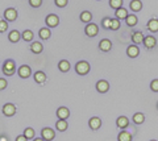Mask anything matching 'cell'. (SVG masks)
Wrapping results in <instances>:
<instances>
[{"instance_id": "cell-11", "label": "cell", "mask_w": 158, "mask_h": 141, "mask_svg": "<svg viewBox=\"0 0 158 141\" xmlns=\"http://www.w3.org/2000/svg\"><path fill=\"white\" fill-rule=\"evenodd\" d=\"M88 127H90L92 131H98L102 127V119L98 118V116H94V118H91L88 120Z\"/></svg>"}, {"instance_id": "cell-3", "label": "cell", "mask_w": 158, "mask_h": 141, "mask_svg": "<svg viewBox=\"0 0 158 141\" xmlns=\"http://www.w3.org/2000/svg\"><path fill=\"white\" fill-rule=\"evenodd\" d=\"M17 75L21 78V79H28V78L32 75L31 66H29V65H21L17 69Z\"/></svg>"}, {"instance_id": "cell-42", "label": "cell", "mask_w": 158, "mask_h": 141, "mask_svg": "<svg viewBox=\"0 0 158 141\" xmlns=\"http://www.w3.org/2000/svg\"><path fill=\"white\" fill-rule=\"evenodd\" d=\"M33 141H45L42 137H37V139H33Z\"/></svg>"}, {"instance_id": "cell-21", "label": "cell", "mask_w": 158, "mask_h": 141, "mask_svg": "<svg viewBox=\"0 0 158 141\" xmlns=\"http://www.w3.org/2000/svg\"><path fill=\"white\" fill-rule=\"evenodd\" d=\"M128 15L129 13H128V11L124 7H121V8H118L115 11V16H116L117 20H125V19L128 17Z\"/></svg>"}, {"instance_id": "cell-34", "label": "cell", "mask_w": 158, "mask_h": 141, "mask_svg": "<svg viewBox=\"0 0 158 141\" xmlns=\"http://www.w3.org/2000/svg\"><path fill=\"white\" fill-rule=\"evenodd\" d=\"M8 29V21L4 19H0V33H4Z\"/></svg>"}, {"instance_id": "cell-16", "label": "cell", "mask_w": 158, "mask_h": 141, "mask_svg": "<svg viewBox=\"0 0 158 141\" xmlns=\"http://www.w3.org/2000/svg\"><path fill=\"white\" fill-rule=\"evenodd\" d=\"M157 45V40L154 36H145V40H144V46L146 49H153Z\"/></svg>"}, {"instance_id": "cell-24", "label": "cell", "mask_w": 158, "mask_h": 141, "mask_svg": "<svg viewBox=\"0 0 158 141\" xmlns=\"http://www.w3.org/2000/svg\"><path fill=\"white\" fill-rule=\"evenodd\" d=\"M8 40L11 41V42H19L20 40H21V33H20L19 31H12V32H9V35H8Z\"/></svg>"}, {"instance_id": "cell-29", "label": "cell", "mask_w": 158, "mask_h": 141, "mask_svg": "<svg viewBox=\"0 0 158 141\" xmlns=\"http://www.w3.org/2000/svg\"><path fill=\"white\" fill-rule=\"evenodd\" d=\"M56 128H57V131H59V132H65V131L69 128L67 120H58L56 123Z\"/></svg>"}, {"instance_id": "cell-40", "label": "cell", "mask_w": 158, "mask_h": 141, "mask_svg": "<svg viewBox=\"0 0 158 141\" xmlns=\"http://www.w3.org/2000/svg\"><path fill=\"white\" fill-rule=\"evenodd\" d=\"M16 141H28V139L24 135H20V136H17V137H16Z\"/></svg>"}, {"instance_id": "cell-22", "label": "cell", "mask_w": 158, "mask_h": 141, "mask_svg": "<svg viewBox=\"0 0 158 141\" xmlns=\"http://www.w3.org/2000/svg\"><path fill=\"white\" fill-rule=\"evenodd\" d=\"M79 19H81L82 23L85 24H90L92 20V13L90 11H83L81 15H79Z\"/></svg>"}, {"instance_id": "cell-35", "label": "cell", "mask_w": 158, "mask_h": 141, "mask_svg": "<svg viewBox=\"0 0 158 141\" xmlns=\"http://www.w3.org/2000/svg\"><path fill=\"white\" fill-rule=\"evenodd\" d=\"M111 21H112V19L110 17H104L103 19V21H102V25L104 29H111Z\"/></svg>"}, {"instance_id": "cell-8", "label": "cell", "mask_w": 158, "mask_h": 141, "mask_svg": "<svg viewBox=\"0 0 158 141\" xmlns=\"http://www.w3.org/2000/svg\"><path fill=\"white\" fill-rule=\"evenodd\" d=\"M19 17V13L15 8H7L4 11V20L7 21H16Z\"/></svg>"}, {"instance_id": "cell-32", "label": "cell", "mask_w": 158, "mask_h": 141, "mask_svg": "<svg viewBox=\"0 0 158 141\" xmlns=\"http://www.w3.org/2000/svg\"><path fill=\"white\" fill-rule=\"evenodd\" d=\"M110 7L112 8V9H118V8H121L123 7V0H110Z\"/></svg>"}, {"instance_id": "cell-43", "label": "cell", "mask_w": 158, "mask_h": 141, "mask_svg": "<svg viewBox=\"0 0 158 141\" xmlns=\"http://www.w3.org/2000/svg\"><path fill=\"white\" fill-rule=\"evenodd\" d=\"M150 141H157V140H150Z\"/></svg>"}, {"instance_id": "cell-2", "label": "cell", "mask_w": 158, "mask_h": 141, "mask_svg": "<svg viewBox=\"0 0 158 141\" xmlns=\"http://www.w3.org/2000/svg\"><path fill=\"white\" fill-rule=\"evenodd\" d=\"M91 70V66L87 61H79L75 64V73L78 75H87Z\"/></svg>"}, {"instance_id": "cell-7", "label": "cell", "mask_w": 158, "mask_h": 141, "mask_svg": "<svg viewBox=\"0 0 158 141\" xmlns=\"http://www.w3.org/2000/svg\"><path fill=\"white\" fill-rule=\"evenodd\" d=\"M41 137L45 140V141H53L54 137H56V131L52 129V128H49V127L42 128V131H41Z\"/></svg>"}, {"instance_id": "cell-38", "label": "cell", "mask_w": 158, "mask_h": 141, "mask_svg": "<svg viewBox=\"0 0 158 141\" xmlns=\"http://www.w3.org/2000/svg\"><path fill=\"white\" fill-rule=\"evenodd\" d=\"M150 90L153 92H158V79H153L150 82Z\"/></svg>"}, {"instance_id": "cell-5", "label": "cell", "mask_w": 158, "mask_h": 141, "mask_svg": "<svg viewBox=\"0 0 158 141\" xmlns=\"http://www.w3.org/2000/svg\"><path fill=\"white\" fill-rule=\"evenodd\" d=\"M45 24L48 25V28H56V27L59 25V17L54 13L48 15V16L45 17Z\"/></svg>"}, {"instance_id": "cell-28", "label": "cell", "mask_w": 158, "mask_h": 141, "mask_svg": "<svg viewBox=\"0 0 158 141\" xmlns=\"http://www.w3.org/2000/svg\"><path fill=\"white\" fill-rule=\"evenodd\" d=\"M138 23V19L136 15H128V17L125 19V24L128 27H136Z\"/></svg>"}, {"instance_id": "cell-14", "label": "cell", "mask_w": 158, "mask_h": 141, "mask_svg": "<svg viewBox=\"0 0 158 141\" xmlns=\"http://www.w3.org/2000/svg\"><path fill=\"white\" fill-rule=\"evenodd\" d=\"M138 54H140V49H138V46L135 45V44L127 48V56L129 58H136L138 57Z\"/></svg>"}, {"instance_id": "cell-30", "label": "cell", "mask_w": 158, "mask_h": 141, "mask_svg": "<svg viewBox=\"0 0 158 141\" xmlns=\"http://www.w3.org/2000/svg\"><path fill=\"white\" fill-rule=\"evenodd\" d=\"M133 123L135 124H137V125H140V124H142L145 121V115L142 114V112H137V114H135L133 115Z\"/></svg>"}, {"instance_id": "cell-44", "label": "cell", "mask_w": 158, "mask_h": 141, "mask_svg": "<svg viewBox=\"0 0 158 141\" xmlns=\"http://www.w3.org/2000/svg\"><path fill=\"white\" fill-rule=\"evenodd\" d=\"M157 108H158V103H157Z\"/></svg>"}, {"instance_id": "cell-20", "label": "cell", "mask_w": 158, "mask_h": 141, "mask_svg": "<svg viewBox=\"0 0 158 141\" xmlns=\"http://www.w3.org/2000/svg\"><path fill=\"white\" fill-rule=\"evenodd\" d=\"M31 52L34 53V54H41V53L44 52L42 44H41V42H37V41L32 42V44H31Z\"/></svg>"}, {"instance_id": "cell-23", "label": "cell", "mask_w": 158, "mask_h": 141, "mask_svg": "<svg viewBox=\"0 0 158 141\" xmlns=\"http://www.w3.org/2000/svg\"><path fill=\"white\" fill-rule=\"evenodd\" d=\"M38 36L41 37V40H49V38L52 37V32H50V28H41L38 32Z\"/></svg>"}, {"instance_id": "cell-1", "label": "cell", "mask_w": 158, "mask_h": 141, "mask_svg": "<svg viewBox=\"0 0 158 141\" xmlns=\"http://www.w3.org/2000/svg\"><path fill=\"white\" fill-rule=\"evenodd\" d=\"M3 74L6 77H12L16 73V64L13 60H6L3 64Z\"/></svg>"}, {"instance_id": "cell-19", "label": "cell", "mask_w": 158, "mask_h": 141, "mask_svg": "<svg viewBox=\"0 0 158 141\" xmlns=\"http://www.w3.org/2000/svg\"><path fill=\"white\" fill-rule=\"evenodd\" d=\"M148 27V31L152 32V33H157L158 32V20L157 19H150L146 24Z\"/></svg>"}, {"instance_id": "cell-12", "label": "cell", "mask_w": 158, "mask_h": 141, "mask_svg": "<svg viewBox=\"0 0 158 141\" xmlns=\"http://www.w3.org/2000/svg\"><path fill=\"white\" fill-rule=\"evenodd\" d=\"M144 40H145V35L140 31L135 32L132 35V42L135 44V45H140V44H144Z\"/></svg>"}, {"instance_id": "cell-37", "label": "cell", "mask_w": 158, "mask_h": 141, "mask_svg": "<svg viewBox=\"0 0 158 141\" xmlns=\"http://www.w3.org/2000/svg\"><path fill=\"white\" fill-rule=\"evenodd\" d=\"M67 3H69V0H54V4L58 8H65L67 6Z\"/></svg>"}, {"instance_id": "cell-6", "label": "cell", "mask_w": 158, "mask_h": 141, "mask_svg": "<svg viewBox=\"0 0 158 141\" xmlns=\"http://www.w3.org/2000/svg\"><path fill=\"white\" fill-rule=\"evenodd\" d=\"M2 111H3V115L4 116H7V118H12L13 115H16V106L15 104H12V103H6L3 106V108H2Z\"/></svg>"}, {"instance_id": "cell-17", "label": "cell", "mask_w": 158, "mask_h": 141, "mask_svg": "<svg viewBox=\"0 0 158 141\" xmlns=\"http://www.w3.org/2000/svg\"><path fill=\"white\" fill-rule=\"evenodd\" d=\"M34 82H36V83H38V85H44L46 82V74L44 71H36L34 73Z\"/></svg>"}, {"instance_id": "cell-33", "label": "cell", "mask_w": 158, "mask_h": 141, "mask_svg": "<svg viewBox=\"0 0 158 141\" xmlns=\"http://www.w3.org/2000/svg\"><path fill=\"white\" fill-rule=\"evenodd\" d=\"M118 29H120V20H117V19H112L111 31H118Z\"/></svg>"}, {"instance_id": "cell-41", "label": "cell", "mask_w": 158, "mask_h": 141, "mask_svg": "<svg viewBox=\"0 0 158 141\" xmlns=\"http://www.w3.org/2000/svg\"><path fill=\"white\" fill-rule=\"evenodd\" d=\"M0 141H8L7 136H0Z\"/></svg>"}, {"instance_id": "cell-13", "label": "cell", "mask_w": 158, "mask_h": 141, "mask_svg": "<svg viewBox=\"0 0 158 141\" xmlns=\"http://www.w3.org/2000/svg\"><path fill=\"white\" fill-rule=\"evenodd\" d=\"M99 49H100L102 52H104V53L110 52L112 49V42H111V40H108V38H103V40L99 42Z\"/></svg>"}, {"instance_id": "cell-18", "label": "cell", "mask_w": 158, "mask_h": 141, "mask_svg": "<svg viewBox=\"0 0 158 141\" xmlns=\"http://www.w3.org/2000/svg\"><path fill=\"white\" fill-rule=\"evenodd\" d=\"M129 8L132 12H140L142 9V2L141 0H131Z\"/></svg>"}, {"instance_id": "cell-9", "label": "cell", "mask_w": 158, "mask_h": 141, "mask_svg": "<svg viewBox=\"0 0 158 141\" xmlns=\"http://www.w3.org/2000/svg\"><path fill=\"white\" fill-rule=\"evenodd\" d=\"M96 91L98 92H100V94H106V92L110 90V83H108L107 81L104 79H100V81H98L96 82Z\"/></svg>"}, {"instance_id": "cell-27", "label": "cell", "mask_w": 158, "mask_h": 141, "mask_svg": "<svg viewBox=\"0 0 158 141\" xmlns=\"http://www.w3.org/2000/svg\"><path fill=\"white\" fill-rule=\"evenodd\" d=\"M132 135L127 131H121L120 133L117 135V141H132Z\"/></svg>"}, {"instance_id": "cell-25", "label": "cell", "mask_w": 158, "mask_h": 141, "mask_svg": "<svg viewBox=\"0 0 158 141\" xmlns=\"http://www.w3.org/2000/svg\"><path fill=\"white\" fill-rule=\"evenodd\" d=\"M70 62L66 61V60H62V61H59L58 62V69L59 71H62V73H67L69 70H70Z\"/></svg>"}, {"instance_id": "cell-10", "label": "cell", "mask_w": 158, "mask_h": 141, "mask_svg": "<svg viewBox=\"0 0 158 141\" xmlns=\"http://www.w3.org/2000/svg\"><path fill=\"white\" fill-rule=\"evenodd\" d=\"M57 118L59 120H67L69 119V116H70V110L67 108V107H59V108L57 110Z\"/></svg>"}, {"instance_id": "cell-39", "label": "cell", "mask_w": 158, "mask_h": 141, "mask_svg": "<svg viewBox=\"0 0 158 141\" xmlns=\"http://www.w3.org/2000/svg\"><path fill=\"white\" fill-rule=\"evenodd\" d=\"M7 86H8V82H7L6 78H0V91H2V90H6Z\"/></svg>"}, {"instance_id": "cell-31", "label": "cell", "mask_w": 158, "mask_h": 141, "mask_svg": "<svg viewBox=\"0 0 158 141\" xmlns=\"http://www.w3.org/2000/svg\"><path fill=\"white\" fill-rule=\"evenodd\" d=\"M23 135L25 136L28 140H32V139H34V136H36V131H34L33 128H31V127H28V128L24 129V133Z\"/></svg>"}, {"instance_id": "cell-36", "label": "cell", "mask_w": 158, "mask_h": 141, "mask_svg": "<svg viewBox=\"0 0 158 141\" xmlns=\"http://www.w3.org/2000/svg\"><path fill=\"white\" fill-rule=\"evenodd\" d=\"M29 6L32 8H40L42 6V0H29Z\"/></svg>"}, {"instance_id": "cell-15", "label": "cell", "mask_w": 158, "mask_h": 141, "mask_svg": "<svg viewBox=\"0 0 158 141\" xmlns=\"http://www.w3.org/2000/svg\"><path fill=\"white\" fill-rule=\"evenodd\" d=\"M116 125H117V128H120V129H125L129 127V119H128L127 116H118L116 120Z\"/></svg>"}, {"instance_id": "cell-26", "label": "cell", "mask_w": 158, "mask_h": 141, "mask_svg": "<svg viewBox=\"0 0 158 141\" xmlns=\"http://www.w3.org/2000/svg\"><path fill=\"white\" fill-rule=\"evenodd\" d=\"M21 38L25 42H32L33 41V38H34V35H33V32L32 31H29V29H25L23 33H21Z\"/></svg>"}, {"instance_id": "cell-4", "label": "cell", "mask_w": 158, "mask_h": 141, "mask_svg": "<svg viewBox=\"0 0 158 141\" xmlns=\"http://www.w3.org/2000/svg\"><path fill=\"white\" fill-rule=\"evenodd\" d=\"M85 33H86V36H88V37H95V36H98V33H99L98 24H95V23L87 24L86 28H85Z\"/></svg>"}]
</instances>
